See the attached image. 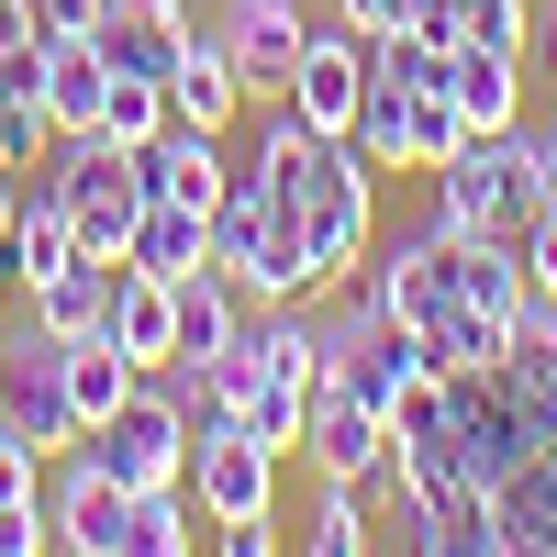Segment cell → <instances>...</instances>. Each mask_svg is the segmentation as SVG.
<instances>
[{"label":"cell","mask_w":557,"mask_h":557,"mask_svg":"<svg viewBox=\"0 0 557 557\" xmlns=\"http://www.w3.org/2000/svg\"><path fill=\"white\" fill-rule=\"evenodd\" d=\"M301 45H312V23H301V0H223V57H235V78H246V101H278V89H290V67H301Z\"/></svg>","instance_id":"cell-11"},{"label":"cell","mask_w":557,"mask_h":557,"mask_svg":"<svg viewBox=\"0 0 557 557\" xmlns=\"http://www.w3.org/2000/svg\"><path fill=\"white\" fill-rule=\"evenodd\" d=\"M57 524H45V502H0V557H45Z\"/></svg>","instance_id":"cell-27"},{"label":"cell","mask_w":557,"mask_h":557,"mask_svg":"<svg viewBox=\"0 0 557 557\" xmlns=\"http://www.w3.org/2000/svg\"><path fill=\"white\" fill-rule=\"evenodd\" d=\"M301 546H312V557H368V546H380V524H368V491H357V480H323Z\"/></svg>","instance_id":"cell-24"},{"label":"cell","mask_w":557,"mask_h":557,"mask_svg":"<svg viewBox=\"0 0 557 557\" xmlns=\"http://www.w3.org/2000/svg\"><path fill=\"white\" fill-rule=\"evenodd\" d=\"M168 290H178V357H223V346L246 335V290L223 278V257L190 268V278H168Z\"/></svg>","instance_id":"cell-22"},{"label":"cell","mask_w":557,"mask_h":557,"mask_svg":"<svg viewBox=\"0 0 557 557\" xmlns=\"http://www.w3.org/2000/svg\"><path fill=\"white\" fill-rule=\"evenodd\" d=\"M112 346L146 368V380H157V368H178V290H168V278L123 268V290H112Z\"/></svg>","instance_id":"cell-20"},{"label":"cell","mask_w":557,"mask_h":557,"mask_svg":"<svg viewBox=\"0 0 557 557\" xmlns=\"http://www.w3.org/2000/svg\"><path fill=\"white\" fill-rule=\"evenodd\" d=\"M469 45H502V57H535V0H469Z\"/></svg>","instance_id":"cell-26"},{"label":"cell","mask_w":557,"mask_h":557,"mask_svg":"<svg viewBox=\"0 0 557 557\" xmlns=\"http://www.w3.org/2000/svg\"><path fill=\"white\" fill-rule=\"evenodd\" d=\"M435 223L446 235H491V246H513L546 223V190H535V146H524V123H502V134H469L446 168H435Z\"/></svg>","instance_id":"cell-2"},{"label":"cell","mask_w":557,"mask_h":557,"mask_svg":"<svg viewBox=\"0 0 557 557\" xmlns=\"http://www.w3.org/2000/svg\"><path fill=\"white\" fill-rule=\"evenodd\" d=\"M212 546H223V557H268V546H278V513H246V524H212Z\"/></svg>","instance_id":"cell-30"},{"label":"cell","mask_w":557,"mask_h":557,"mask_svg":"<svg viewBox=\"0 0 557 557\" xmlns=\"http://www.w3.org/2000/svg\"><path fill=\"white\" fill-rule=\"evenodd\" d=\"M524 290H535V301H557V212L524 235Z\"/></svg>","instance_id":"cell-29"},{"label":"cell","mask_w":557,"mask_h":557,"mask_svg":"<svg viewBox=\"0 0 557 557\" xmlns=\"http://www.w3.org/2000/svg\"><path fill=\"white\" fill-rule=\"evenodd\" d=\"M157 123H168V89H157V78H123V67H112V101H101V134H112V146H146Z\"/></svg>","instance_id":"cell-25"},{"label":"cell","mask_w":557,"mask_h":557,"mask_svg":"<svg viewBox=\"0 0 557 557\" xmlns=\"http://www.w3.org/2000/svg\"><path fill=\"white\" fill-rule=\"evenodd\" d=\"M45 190L67 201V223H78L89 257H123L134 246V212H146V168H134V146H112V134H57Z\"/></svg>","instance_id":"cell-5"},{"label":"cell","mask_w":557,"mask_h":557,"mask_svg":"<svg viewBox=\"0 0 557 557\" xmlns=\"http://www.w3.org/2000/svg\"><path fill=\"white\" fill-rule=\"evenodd\" d=\"M235 112H246V78H235V57H223V23H190V45H178V67H168V123L223 134Z\"/></svg>","instance_id":"cell-14"},{"label":"cell","mask_w":557,"mask_h":557,"mask_svg":"<svg viewBox=\"0 0 557 557\" xmlns=\"http://www.w3.org/2000/svg\"><path fill=\"white\" fill-rule=\"evenodd\" d=\"M190 23H201V12H178V0H112V12H101V57H112L123 78H157V89H168Z\"/></svg>","instance_id":"cell-15"},{"label":"cell","mask_w":557,"mask_h":557,"mask_svg":"<svg viewBox=\"0 0 557 557\" xmlns=\"http://www.w3.org/2000/svg\"><path fill=\"white\" fill-rule=\"evenodd\" d=\"M357 278H368V301L391 323L424 335L435 368H502V346H513V323H524V257L491 246V235H446V223L401 235Z\"/></svg>","instance_id":"cell-1"},{"label":"cell","mask_w":557,"mask_h":557,"mask_svg":"<svg viewBox=\"0 0 557 557\" xmlns=\"http://www.w3.org/2000/svg\"><path fill=\"white\" fill-rule=\"evenodd\" d=\"M290 223H301V246H312V278H323V290H346V278L368 268V246H380V168L357 157V134H335V146H323V168L301 178ZM323 290H312V301H323Z\"/></svg>","instance_id":"cell-3"},{"label":"cell","mask_w":557,"mask_h":557,"mask_svg":"<svg viewBox=\"0 0 557 557\" xmlns=\"http://www.w3.org/2000/svg\"><path fill=\"white\" fill-rule=\"evenodd\" d=\"M34 12H45V34H101L112 0H34Z\"/></svg>","instance_id":"cell-31"},{"label":"cell","mask_w":557,"mask_h":557,"mask_svg":"<svg viewBox=\"0 0 557 557\" xmlns=\"http://www.w3.org/2000/svg\"><path fill=\"white\" fill-rule=\"evenodd\" d=\"M301 457H312L323 480H368V469L391 457V412H368L357 391L323 380V391H312V412H301Z\"/></svg>","instance_id":"cell-12"},{"label":"cell","mask_w":557,"mask_h":557,"mask_svg":"<svg viewBox=\"0 0 557 557\" xmlns=\"http://www.w3.org/2000/svg\"><path fill=\"white\" fill-rule=\"evenodd\" d=\"M312 134H357V101H368V34L357 23H335V34H312L301 45V67H290V89H278Z\"/></svg>","instance_id":"cell-10"},{"label":"cell","mask_w":557,"mask_h":557,"mask_svg":"<svg viewBox=\"0 0 557 557\" xmlns=\"http://www.w3.org/2000/svg\"><path fill=\"white\" fill-rule=\"evenodd\" d=\"M190 502H201V524L278 513V446H257L246 424H212V435L190 446Z\"/></svg>","instance_id":"cell-7"},{"label":"cell","mask_w":557,"mask_h":557,"mask_svg":"<svg viewBox=\"0 0 557 557\" xmlns=\"http://www.w3.org/2000/svg\"><path fill=\"white\" fill-rule=\"evenodd\" d=\"M535 57H546V78H557V12H535Z\"/></svg>","instance_id":"cell-32"},{"label":"cell","mask_w":557,"mask_h":557,"mask_svg":"<svg viewBox=\"0 0 557 557\" xmlns=\"http://www.w3.org/2000/svg\"><path fill=\"white\" fill-rule=\"evenodd\" d=\"M34 89H45V112H57V134H101V101H112L101 34H45L34 45Z\"/></svg>","instance_id":"cell-13"},{"label":"cell","mask_w":557,"mask_h":557,"mask_svg":"<svg viewBox=\"0 0 557 557\" xmlns=\"http://www.w3.org/2000/svg\"><path fill=\"white\" fill-rule=\"evenodd\" d=\"M34 45H45V12L34 0H0V67H23Z\"/></svg>","instance_id":"cell-28"},{"label":"cell","mask_w":557,"mask_h":557,"mask_svg":"<svg viewBox=\"0 0 557 557\" xmlns=\"http://www.w3.org/2000/svg\"><path fill=\"white\" fill-rule=\"evenodd\" d=\"M0 435H23L34 457L78 446V401H67V335H45V323H34V346H12V391H0Z\"/></svg>","instance_id":"cell-8"},{"label":"cell","mask_w":557,"mask_h":557,"mask_svg":"<svg viewBox=\"0 0 557 557\" xmlns=\"http://www.w3.org/2000/svg\"><path fill=\"white\" fill-rule=\"evenodd\" d=\"M67 257H89V246H78L67 201L45 190V168H34V190H23V212H12V235H0V268H12V290H45Z\"/></svg>","instance_id":"cell-16"},{"label":"cell","mask_w":557,"mask_h":557,"mask_svg":"<svg viewBox=\"0 0 557 557\" xmlns=\"http://www.w3.org/2000/svg\"><path fill=\"white\" fill-rule=\"evenodd\" d=\"M446 101L469 112V134L524 123V57H502V45H457V57H446Z\"/></svg>","instance_id":"cell-19"},{"label":"cell","mask_w":557,"mask_h":557,"mask_svg":"<svg viewBox=\"0 0 557 557\" xmlns=\"http://www.w3.org/2000/svg\"><path fill=\"white\" fill-rule=\"evenodd\" d=\"M190 546H201V502H190V480L134 491V557H190Z\"/></svg>","instance_id":"cell-23"},{"label":"cell","mask_w":557,"mask_h":557,"mask_svg":"<svg viewBox=\"0 0 557 557\" xmlns=\"http://www.w3.org/2000/svg\"><path fill=\"white\" fill-rule=\"evenodd\" d=\"M78 446L101 457L123 491H168V480H190V446H201V435H190V412H178V391H168V380H134V391H123L101 424L78 435Z\"/></svg>","instance_id":"cell-6"},{"label":"cell","mask_w":557,"mask_h":557,"mask_svg":"<svg viewBox=\"0 0 557 557\" xmlns=\"http://www.w3.org/2000/svg\"><path fill=\"white\" fill-rule=\"evenodd\" d=\"M123 268H146V278H190V268H212V212H190V201L146 190V212H134V246H123Z\"/></svg>","instance_id":"cell-18"},{"label":"cell","mask_w":557,"mask_h":557,"mask_svg":"<svg viewBox=\"0 0 557 557\" xmlns=\"http://www.w3.org/2000/svg\"><path fill=\"white\" fill-rule=\"evenodd\" d=\"M0 101H12V78H0Z\"/></svg>","instance_id":"cell-35"},{"label":"cell","mask_w":557,"mask_h":557,"mask_svg":"<svg viewBox=\"0 0 557 557\" xmlns=\"http://www.w3.org/2000/svg\"><path fill=\"white\" fill-rule=\"evenodd\" d=\"M491 502H502V557H557V446H535Z\"/></svg>","instance_id":"cell-21"},{"label":"cell","mask_w":557,"mask_h":557,"mask_svg":"<svg viewBox=\"0 0 557 557\" xmlns=\"http://www.w3.org/2000/svg\"><path fill=\"white\" fill-rule=\"evenodd\" d=\"M0 301H12V268H0Z\"/></svg>","instance_id":"cell-34"},{"label":"cell","mask_w":557,"mask_h":557,"mask_svg":"<svg viewBox=\"0 0 557 557\" xmlns=\"http://www.w3.org/2000/svg\"><path fill=\"white\" fill-rule=\"evenodd\" d=\"M212 257H223V278L268 312V301H312L323 278H312V246H301V223L278 212L257 178L235 168V190H223V212H212Z\"/></svg>","instance_id":"cell-4"},{"label":"cell","mask_w":557,"mask_h":557,"mask_svg":"<svg viewBox=\"0 0 557 557\" xmlns=\"http://www.w3.org/2000/svg\"><path fill=\"white\" fill-rule=\"evenodd\" d=\"M45 524H57V546H78V557H134V491L78 446L57 469V491H45Z\"/></svg>","instance_id":"cell-9"},{"label":"cell","mask_w":557,"mask_h":557,"mask_svg":"<svg viewBox=\"0 0 557 557\" xmlns=\"http://www.w3.org/2000/svg\"><path fill=\"white\" fill-rule=\"evenodd\" d=\"M0 391H12V346H0Z\"/></svg>","instance_id":"cell-33"},{"label":"cell","mask_w":557,"mask_h":557,"mask_svg":"<svg viewBox=\"0 0 557 557\" xmlns=\"http://www.w3.org/2000/svg\"><path fill=\"white\" fill-rule=\"evenodd\" d=\"M112 290H123V257H67L57 278H45V290H23L34 301V323L45 335H112Z\"/></svg>","instance_id":"cell-17"}]
</instances>
